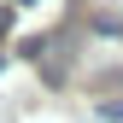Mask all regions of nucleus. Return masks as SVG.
<instances>
[{
    "label": "nucleus",
    "instance_id": "nucleus-1",
    "mask_svg": "<svg viewBox=\"0 0 123 123\" xmlns=\"http://www.w3.org/2000/svg\"><path fill=\"white\" fill-rule=\"evenodd\" d=\"M6 29H12V12H0V35H6Z\"/></svg>",
    "mask_w": 123,
    "mask_h": 123
}]
</instances>
